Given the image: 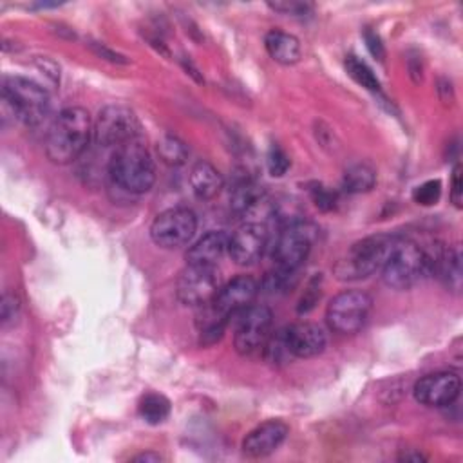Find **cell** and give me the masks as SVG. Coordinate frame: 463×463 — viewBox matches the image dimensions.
<instances>
[{"instance_id":"6da1fadb","label":"cell","mask_w":463,"mask_h":463,"mask_svg":"<svg viewBox=\"0 0 463 463\" xmlns=\"http://www.w3.org/2000/svg\"><path fill=\"white\" fill-rule=\"evenodd\" d=\"M90 137V114L83 107H67L47 130L45 154L56 165H69L87 150Z\"/></svg>"},{"instance_id":"7a4b0ae2","label":"cell","mask_w":463,"mask_h":463,"mask_svg":"<svg viewBox=\"0 0 463 463\" xmlns=\"http://www.w3.org/2000/svg\"><path fill=\"white\" fill-rule=\"evenodd\" d=\"M107 175L112 188L128 195H141L156 183V165L148 148L136 137L114 150Z\"/></svg>"},{"instance_id":"3957f363","label":"cell","mask_w":463,"mask_h":463,"mask_svg":"<svg viewBox=\"0 0 463 463\" xmlns=\"http://www.w3.org/2000/svg\"><path fill=\"white\" fill-rule=\"evenodd\" d=\"M4 103L13 116L27 127H40L51 110V99L43 87L22 76H7L2 85Z\"/></svg>"},{"instance_id":"277c9868","label":"cell","mask_w":463,"mask_h":463,"mask_svg":"<svg viewBox=\"0 0 463 463\" xmlns=\"http://www.w3.org/2000/svg\"><path fill=\"white\" fill-rule=\"evenodd\" d=\"M396 239L398 237L380 233L354 242L349 251L335 264V275L340 280H358L376 273L383 266Z\"/></svg>"},{"instance_id":"5b68a950","label":"cell","mask_w":463,"mask_h":463,"mask_svg":"<svg viewBox=\"0 0 463 463\" xmlns=\"http://www.w3.org/2000/svg\"><path fill=\"white\" fill-rule=\"evenodd\" d=\"M380 271L385 286L392 289H409L429 273V257L412 241L398 237Z\"/></svg>"},{"instance_id":"8992f818","label":"cell","mask_w":463,"mask_h":463,"mask_svg":"<svg viewBox=\"0 0 463 463\" xmlns=\"http://www.w3.org/2000/svg\"><path fill=\"white\" fill-rule=\"evenodd\" d=\"M373 298L362 289H344L326 307V322L338 335H354L369 320Z\"/></svg>"},{"instance_id":"52a82bcc","label":"cell","mask_w":463,"mask_h":463,"mask_svg":"<svg viewBox=\"0 0 463 463\" xmlns=\"http://www.w3.org/2000/svg\"><path fill=\"white\" fill-rule=\"evenodd\" d=\"M139 130L137 118L132 109L125 105H105L94 123H92V139L99 146H121L130 139H136Z\"/></svg>"},{"instance_id":"ba28073f","label":"cell","mask_w":463,"mask_h":463,"mask_svg":"<svg viewBox=\"0 0 463 463\" xmlns=\"http://www.w3.org/2000/svg\"><path fill=\"white\" fill-rule=\"evenodd\" d=\"M317 237V228L304 221L284 224L273 246V262L286 271H297L307 259Z\"/></svg>"},{"instance_id":"9c48e42d","label":"cell","mask_w":463,"mask_h":463,"mask_svg":"<svg viewBox=\"0 0 463 463\" xmlns=\"http://www.w3.org/2000/svg\"><path fill=\"white\" fill-rule=\"evenodd\" d=\"M273 326V311L268 306L251 304L235 315L233 345L239 354H251L264 347Z\"/></svg>"},{"instance_id":"30bf717a","label":"cell","mask_w":463,"mask_h":463,"mask_svg":"<svg viewBox=\"0 0 463 463\" xmlns=\"http://www.w3.org/2000/svg\"><path fill=\"white\" fill-rule=\"evenodd\" d=\"M221 289L219 271L215 266L203 264H188L186 269L181 271L175 282L177 300L184 306L203 307L210 304L217 291Z\"/></svg>"},{"instance_id":"8fae6325","label":"cell","mask_w":463,"mask_h":463,"mask_svg":"<svg viewBox=\"0 0 463 463\" xmlns=\"http://www.w3.org/2000/svg\"><path fill=\"white\" fill-rule=\"evenodd\" d=\"M197 230V217L188 208H170L161 212L150 224L154 244L174 250L188 244Z\"/></svg>"},{"instance_id":"7c38bea8","label":"cell","mask_w":463,"mask_h":463,"mask_svg":"<svg viewBox=\"0 0 463 463\" xmlns=\"http://www.w3.org/2000/svg\"><path fill=\"white\" fill-rule=\"evenodd\" d=\"M461 391V380L454 371H436L416 380L412 394L416 402L427 407H449Z\"/></svg>"},{"instance_id":"4fadbf2b","label":"cell","mask_w":463,"mask_h":463,"mask_svg":"<svg viewBox=\"0 0 463 463\" xmlns=\"http://www.w3.org/2000/svg\"><path fill=\"white\" fill-rule=\"evenodd\" d=\"M268 246V230L260 222H246L230 237L228 255L239 266L257 262Z\"/></svg>"},{"instance_id":"5bb4252c","label":"cell","mask_w":463,"mask_h":463,"mask_svg":"<svg viewBox=\"0 0 463 463\" xmlns=\"http://www.w3.org/2000/svg\"><path fill=\"white\" fill-rule=\"evenodd\" d=\"M259 293V282L250 275H239L221 286L215 298L210 302L222 317L233 318L239 311L253 304Z\"/></svg>"},{"instance_id":"9a60e30c","label":"cell","mask_w":463,"mask_h":463,"mask_svg":"<svg viewBox=\"0 0 463 463\" xmlns=\"http://www.w3.org/2000/svg\"><path fill=\"white\" fill-rule=\"evenodd\" d=\"M286 349L293 358H313L318 356L326 345L327 338L324 329L313 322H298L280 329Z\"/></svg>"},{"instance_id":"2e32d148","label":"cell","mask_w":463,"mask_h":463,"mask_svg":"<svg viewBox=\"0 0 463 463\" xmlns=\"http://www.w3.org/2000/svg\"><path fill=\"white\" fill-rule=\"evenodd\" d=\"M289 429L280 420H268L251 429L242 439V454L248 458H264L275 452L286 439Z\"/></svg>"},{"instance_id":"e0dca14e","label":"cell","mask_w":463,"mask_h":463,"mask_svg":"<svg viewBox=\"0 0 463 463\" xmlns=\"http://www.w3.org/2000/svg\"><path fill=\"white\" fill-rule=\"evenodd\" d=\"M228 242L230 235L213 230L204 233L199 241H195L188 250H186V264H203V266H215V262L228 251Z\"/></svg>"},{"instance_id":"ac0fdd59","label":"cell","mask_w":463,"mask_h":463,"mask_svg":"<svg viewBox=\"0 0 463 463\" xmlns=\"http://www.w3.org/2000/svg\"><path fill=\"white\" fill-rule=\"evenodd\" d=\"M429 257V273L436 275L447 288L458 291L461 286V262L459 253L454 248H438Z\"/></svg>"},{"instance_id":"d6986e66","label":"cell","mask_w":463,"mask_h":463,"mask_svg":"<svg viewBox=\"0 0 463 463\" xmlns=\"http://www.w3.org/2000/svg\"><path fill=\"white\" fill-rule=\"evenodd\" d=\"M222 186H224V179L212 163L201 159L192 166L190 188L197 199L201 201L213 199L219 195Z\"/></svg>"},{"instance_id":"ffe728a7","label":"cell","mask_w":463,"mask_h":463,"mask_svg":"<svg viewBox=\"0 0 463 463\" xmlns=\"http://www.w3.org/2000/svg\"><path fill=\"white\" fill-rule=\"evenodd\" d=\"M264 203L262 188L248 175H241L233 181L230 190V208L237 215H248Z\"/></svg>"},{"instance_id":"44dd1931","label":"cell","mask_w":463,"mask_h":463,"mask_svg":"<svg viewBox=\"0 0 463 463\" xmlns=\"http://www.w3.org/2000/svg\"><path fill=\"white\" fill-rule=\"evenodd\" d=\"M264 47L268 51V54L282 65H293L300 60L302 49H300V42L297 36L284 33L280 29H271L266 36H264Z\"/></svg>"},{"instance_id":"7402d4cb","label":"cell","mask_w":463,"mask_h":463,"mask_svg":"<svg viewBox=\"0 0 463 463\" xmlns=\"http://www.w3.org/2000/svg\"><path fill=\"white\" fill-rule=\"evenodd\" d=\"M376 184V172L369 165H353L344 172L342 188L347 194H365Z\"/></svg>"},{"instance_id":"603a6c76","label":"cell","mask_w":463,"mask_h":463,"mask_svg":"<svg viewBox=\"0 0 463 463\" xmlns=\"http://www.w3.org/2000/svg\"><path fill=\"white\" fill-rule=\"evenodd\" d=\"M156 150L159 159L168 165V166H181L186 163L190 150L184 145V141H181L179 137L172 136V134H165L157 139L156 143Z\"/></svg>"},{"instance_id":"cb8c5ba5","label":"cell","mask_w":463,"mask_h":463,"mask_svg":"<svg viewBox=\"0 0 463 463\" xmlns=\"http://www.w3.org/2000/svg\"><path fill=\"white\" fill-rule=\"evenodd\" d=\"M137 412L146 423L157 425V423H163L168 418L170 402L163 394L148 392L141 398V402L137 405Z\"/></svg>"},{"instance_id":"d4e9b609","label":"cell","mask_w":463,"mask_h":463,"mask_svg":"<svg viewBox=\"0 0 463 463\" xmlns=\"http://www.w3.org/2000/svg\"><path fill=\"white\" fill-rule=\"evenodd\" d=\"M344 67H345V72H347L358 85H362L364 89H367V90H371V92H378V90H380V80L376 78V74L373 72V69H371L364 60H360L358 56H354V54L345 56Z\"/></svg>"},{"instance_id":"484cf974","label":"cell","mask_w":463,"mask_h":463,"mask_svg":"<svg viewBox=\"0 0 463 463\" xmlns=\"http://www.w3.org/2000/svg\"><path fill=\"white\" fill-rule=\"evenodd\" d=\"M297 271H286L282 268H275L273 271L266 273V277L262 279V282L259 284V289L266 291V293H280L286 291L295 279Z\"/></svg>"},{"instance_id":"4316f807","label":"cell","mask_w":463,"mask_h":463,"mask_svg":"<svg viewBox=\"0 0 463 463\" xmlns=\"http://www.w3.org/2000/svg\"><path fill=\"white\" fill-rule=\"evenodd\" d=\"M439 197H441V181L439 179L423 181L421 184H418L412 190L414 203H418L421 206H432L439 201Z\"/></svg>"},{"instance_id":"83f0119b","label":"cell","mask_w":463,"mask_h":463,"mask_svg":"<svg viewBox=\"0 0 463 463\" xmlns=\"http://www.w3.org/2000/svg\"><path fill=\"white\" fill-rule=\"evenodd\" d=\"M309 195H311L313 203L317 204V208L322 210V212H333V210L336 208V204H338L336 192L329 190L327 186H324V184H320V183L311 184Z\"/></svg>"},{"instance_id":"f1b7e54d","label":"cell","mask_w":463,"mask_h":463,"mask_svg":"<svg viewBox=\"0 0 463 463\" xmlns=\"http://www.w3.org/2000/svg\"><path fill=\"white\" fill-rule=\"evenodd\" d=\"M291 161L289 156L279 146V145H271L269 152H268V170L273 177H282L288 168H289Z\"/></svg>"},{"instance_id":"f546056e","label":"cell","mask_w":463,"mask_h":463,"mask_svg":"<svg viewBox=\"0 0 463 463\" xmlns=\"http://www.w3.org/2000/svg\"><path fill=\"white\" fill-rule=\"evenodd\" d=\"M20 315V298L14 293H4L2 304H0V317H2V326L13 324Z\"/></svg>"},{"instance_id":"4dcf8cb0","label":"cell","mask_w":463,"mask_h":463,"mask_svg":"<svg viewBox=\"0 0 463 463\" xmlns=\"http://www.w3.org/2000/svg\"><path fill=\"white\" fill-rule=\"evenodd\" d=\"M320 298V277H315L313 280H309L304 295L300 297L298 300V306H297V311L302 315V313H309L315 304L318 302Z\"/></svg>"},{"instance_id":"1f68e13d","label":"cell","mask_w":463,"mask_h":463,"mask_svg":"<svg viewBox=\"0 0 463 463\" xmlns=\"http://www.w3.org/2000/svg\"><path fill=\"white\" fill-rule=\"evenodd\" d=\"M273 11H279V13H282V14H291V16H304L309 9H311V5L309 4H304V2H269L268 4Z\"/></svg>"},{"instance_id":"d6a6232c","label":"cell","mask_w":463,"mask_h":463,"mask_svg":"<svg viewBox=\"0 0 463 463\" xmlns=\"http://www.w3.org/2000/svg\"><path fill=\"white\" fill-rule=\"evenodd\" d=\"M450 199L456 208H461L463 201V181H461V165L458 163L452 170V179H450Z\"/></svg>"},{"instance_id":"836d02e7","label":"cell","mask_w":463,"mask_h":463,"mask_svg":"<svg viewBox=\"0 0 463 463\" xmlns=\"http://www.w3.org/2000/svg\"><path fill=\"white\" fill-rule=\"evenodd\" d=\"M364 40H365V45H367L369 52H371L374 58H378V60H383V56H385V49H383L382 38H380V36H378L374 31L367 29V31L364 33Z\"/></svg>"},{"instance_id":"e575fe53","label":"cell","mask_w":463,"mask_h":463,"mask_svg":"<svg viewBox=\"0 0 463 463\" xmlns=\"http://www.w3.org/2000/svg\"><path fill=\"white\" fill-rule=\"evenodd\" d=\"M89 45H90V49H92L98 56H101V58H105V60H109V61H114V63H127L125 56H121V54H118V52H114V51H110V49L105 47L103 43L90 42Z\"/></svg>"},{"instance_id":"d590c367","label":"cell","mask_w":463,"mask_h":463,"mask_svg":"<svg viewBox=\"0 0 463 463\" xmlns=\"http://www.w3.org/2000/svg\"><path fill=\"white\" fill-rule=\"evenodd\" d=\"M36 63H38V67L45 72V76H47L52 83H56V81H58V78H60V71H58V67H56V63H52L49 58H40Z\"/></svg>"},{"instance_id":"8d00e7d4","label":"cell","mask_w":463,"mask_h":463,"mask_svg":"<svg viewBox=\"0 0 463 463\" xmlns=\"http://www.w3.org/2000/svg\"><path fill=\"white\" fill-rule=\"evenodd\" d=\"M425 459H427V456H423L418 450H407L400 456V461H416L418 463V461H425Z\"/></svg>"},{"instance_id":"74e56055","label":"cell","mask_w":463,"mask_h":463,"mask_svg":"<svg viewBox=\"0 0 463 463\" xmlns=\"http://www.w3.org/2000/svg\"><path fill=\"white\" fill-rule=\"evenodd\" d=\"M132 459H134V461H152V463H156V461H161L163 458H161L157 452H143V454L134 456Z\"/></svg>"}]
</instances>
